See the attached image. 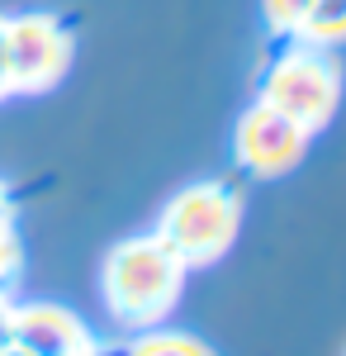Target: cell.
<instances>
[{
	"label": "cell",
	"instance_id": "cell-1",
	"mask_svg": "<svg viewBox=\"0 0 346 356\" xmlns=\"http://www.w3.org/2000/svg\"><path fill=\"white\" fill-rule=\"evenodd\" d=\"M181 285H186V266L157 233L109 247L105 266H100L105 309L124 328H157L161 318L176 309Z\"/></svg>",
	"mask_w": 346,
	"mask_h": 356
},
{
	"label": "cell",
	"instance_id": "cell-2",
	"mask_svg": "<svg viewBox=\"0 0 346 356\" xmlns=\"http://www.w3.org/2000/svg\"><path fill=\"white\" fill-rule=\"evenodd\" d=\"M238 228H242L238 195L228 186L204 181V186H186L181 195H171V204L161 209L157 238L181 257V266H209L233 247Z\"/></svg>",
	"mask_w": 346,
	"mask_h": 356
},
{
	"label": "cell",
	"instance_id": "cell-3",
	"mask_svg": "<svg viewBox=\"0 0 346 356\" xmlns=\"http://www.w3.org/2000/svg\"><path fill=\"white\" fill-rule=\"evenodd\" d=\"M261 100L275 105L280 114H290L299 129L318 134L342 105V67L327 48L299 43L270 62L266 81H261Z\"/></svg>",
	"mask_w": 346,
	"mask_h": 356
},
{
	"label": "cell",
	"instance_id": "cell-4",
	"mask_svg": "<svg viewBox=\"0 0 346 356\" xmlns=\"http://www.w3.org/2000/svg\"><path fill=\"white\" fill-rule=\"evenodd\" d=\"M5 53L15 95L53 90L72 67V33L53 15H10L5 19Z\"/></svg>",
	"mask_w": 346,
	"mask_h": 356
},
{
	"label": "cell",
	"instance_id": "cell-5",
	"mask_svg": "<svg viewBox=\"0 0 346 356\" xmlns=\"http://www.w3.org/2000/svg\"><path fill=\"white\" fill-rule=\"evenodd\" d=\"M308 129H299L290 114H280L275 105L256 100L252 110L238 119V138H233V152L252 176H285L304 162L308 152Z\"/></svg>",
	"mask_w": 346,
	"mask_h": 356
},
{
	"label": "cell",
	"instance_id": "cell-6",
	"mask_svg": "<svg viewBox=\"0 0 346 356\" xmlns=\"http://www.w3.org/2000/svg\"><path fill=\"white\" fill-rule=\"evenodd\" d=\"M10 347L19 356H76L90 347V332L62 304H24L10 314Z\"/></svg>",
	"mask_w": 346,
	"mask_h": 356
},
{
	"label": "cell",
	"instance_id": "cell-7",
	"mask_svg": "<svg viewBox=\"0 0 346 356\" xmlns=\"http://www.w3.org/2000/svg\"><path fill=\"white\" fill-rule=\"evenodd\" d=\"M124 356H213V347L195 332H171V328H152L129 342Z\"/></svg>",
	"mask_w": 346,
	"mask_h": 356
},
{
	"label": "cell",
	"instance_id": "cell-8",
	"mask_svg": "<svg viewBox=\"0 0 346 356\" xmlns=\"http://www.w3.org/2000/svg\"><path fill=\"white\" fill-rule=\"evenodd\" d=\"M304 43L313 48H332V43H346V0H313V10L304 15Z\"/></svg>",
	"mask_w": 346,
	"mask_h": 356
},
{
	"label": "cell",
	"instance_id": "cell-9",
	"mask_svg": "<svg viewBox=\"0 0 346 356\" xmlns=\"http://www.w3.org/2000/svg\"><path fill=\"white\" fill-rule=\"evenodd\" d=\"M261 10H266V24L275 33H299L304 15L313 10V0H261Z\"/></svg>",
	"mask_w": 346,
	"mask_h": 356
},
{
	"label": "cell",
	"instance_id": "cell-10",
	"mask_svg": "<svg viewBox=\"0 0 346 356\" xmlns=\"http://www.w3.org/2000/svg\"><path fill=\"white\" fill-rule=\"evenodd\" d=\"M19 261V247H15V238H10V223H0V275L10 271Z\"/></svg>",
	"mask_w": 346,
	"mask_h": 356
},
{
	"label": "cell",
	"instance_id": "cell-11",
	"mask_svg": "<svg viewBox=\"0 0 346 356\" xmlns=\"http://www.w3.org/2000/svg\"><path fill=\"white\" fill-rule=\"evenodd\" d=\"M5 95H15V86H10V53H5V19H0V100Z\"/></svg>",
	"mask_w": 346,
	"mask_h": 356
},
{
	"label": "cell",
	"instance_id": "cell-12",
	"mask_svg": "<svg viewBox=\"0 0 346 356\" xmlns=\"http://www.w3.org/2000/svg\"><path fill=\"white\" fill-rule=\"evenodd\" d=\"M0 223H10V195H5V186H0Z\"/></svg>",
	"mask_w": 346,
	"mask_h": 356
},
{
	"label": "cell",
	"instance_id": "cell-13",
	"mask_svg": "<svg viewBox=\"0 0 346 356\" xmlns=\"http://www.w3.org/2000/svg\"><path fill=\"white\" fill-rule=\"evenodd\" d=\"M76 356H95V347H85V352H76Z\"/></svg>",
	"mask_w": 346,
	"mask_h": 356
}]
</instances>
